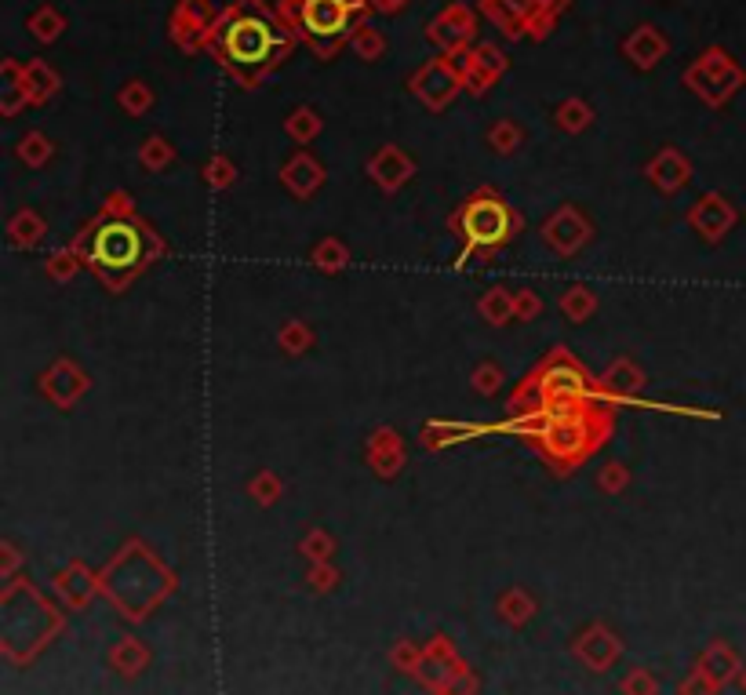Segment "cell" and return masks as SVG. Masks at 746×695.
I'll list each match as a JSON object with an SVG mask.
<instances>
[{
	"instance_id": "7dc6e473",
	"label": "cell",
	"mask_w": 746,
	"mask_h": 695,
	"mask_svg": "<svg viewBox=\"0 0 746 695\" xmlns=\"http://www.w3.org/2000/svg\"><path fill=\"white\" fill-rule=\"evenodd\" d=\"M368 4H372V0H368Z\"/></svg>"
},
{
	"instance_id": "d6a6232c",
	"label": "cell",
	"mask_w": 746,
	"mask_h": 695,
	"mask_svg": "<svg viewBox=\"0 0 746 695\" xmlns=\"http://www.w3.org/2000/svg\"><path fill=\"white\" fill-rule=\"evenodd\" d=\"M521 142H525V131H521L517 121H499L488 131V146H492L495 153H514Z\"/></svg>"
},
{
	"instance_id": "ab89813d",
	"label": "cell",
	"mask_w": 746,
	"mask_h": 695,
	"mask_svg": "<svg viewBox=\"0 0 746 695\" xmlns=\"http://www.w3.org/2000/svg\"><path fill=\"white\" fill-rule=\"evenodd\" d=\"M503 386V368L499 364H481L474 372V390L477 393H495Z\"/></svg>"
},
{
	"instance_id": "7a4b0ae2",
	"label": "cell",
	"mask_w": 746,
	"mask_h": 695,
	"mask_svg": "<svg viewBox=\"0 0 746 695\" xmlns=\"http://www.w3.org/2000/svg\"><path fill=\"white\" fill-rule=\"evenodd\" d=\"M70 248L110 292H124L164 255L161 233L135 212L128 193H110L102 212L73 237Z\"/></svg>"
},
{
	"instance_id": "30bf717a",
	"label": "cell",
	"mask_w": 746,
	"mask_h": 695,
	"mask_svg": "<svg viewBox=\"0 0 746 695\" xmlns=\"http://www.w3.org/2000/svg\"><path fill=\"white\" fill-rule=\"evenodd\" d=\"M459 88H463V77L444 62V55L441 59H430L426 66H419L412 77V91L430 106V110H444V106L459 95Z\"/></svg>"
},
{
	"instance_id": "277c9868",
	"label": "cell",
	"mask_w": 746,
	"mask_h": 695,
	"mask_svg": "<svg viewBox=\"0 0 746 695\" xmlns=\"http://www.w3.org/2000/svg\"><path fill=\"white\" fill-rule=\"evenodd\" d=\"M594 404H608L601 379L586 372L565 346H554L517 383L506 408H510V415H565L579 412V408H594Z\"/></svg>"
},
{
	"instance_id": "7bdbcfd3",
	"label": "cell",
	"mask_w": 746,
	"mask_h": 695,
	"mask_svg": "<svg viewBox=\"0 0 746 695\" xmlns=\"http://www.w3.org/2000/svg\"><path fill=\"white\" fill-rule=\"evenodd\" d=\"M539 306H543V303H539V295L528 292V288L521 295H514V317H525V321H532L535 313H539Z\"/></svg>"
},
{
	"instance_id": "8992f818",
	"label": "cell",
	"mask_w": 746,
	"mask_h": 695,
	"mask_svg": "<svg viewBox=\"0 0 746 695\" xmlns=\"http://www.w3.org/2000/svg\"><path fill=\"white\" fill-rule=\"evenodd\" d=\"M452 233L459 237V266L503 252L521 230V215L503 193L481 186L452 212Z\"/></svg>"
},
{
	"instance_id": "ee69618b",
	"label": "cell",
	"mask_w": 746,
	"mask_h": 695,
	"mask_svg": "<svg viewBox=\"0 0 746 695\" xmlns=\"http://www.w3.org/2000/svg\"><path fill=\"white\" fill-rule=\"evenodd\" d=\"M623 484H626V466L623 463H612L605 474H601V488H605V492H612V495L623 492Z\"/></svg>"
},
{
	"instance_id": "5bb4252c",
	"label": "cell",
	"mask_w": 746,
	"mask_h": 695,
	"mask_svg": "<svg viewBox=\"0 0 746 695\" xmlns=\"http://www.w3.org/2000/svg\"><path fill=\"white\" fill-rule=\"evenodd\" d=\"M732 222H736V212H732V204L721 193H706L703 201L688 212V226L696 233H703L706 241H721L732 230Z\"/></svg>"
},
{
	"instance_id": "7c38bea8",
	"label": "cell",
	"mask_w": 746,
	"mask_h": 695,
	"mask_svg": "<svg viewBox=\"0 0 746 695\" xmlns=\"http://www.w3.org/2000/svg\"><path fill=\"white\" fill-rule=\"evenodd\" d=\"M368 175H372V182L379 186V190L397 193L404 182L415 175V161L401 150V146H394V142H390V146H379V150L372 153V161H368Z\"/></svg>"
},
{
	"instance_id": "b9f144b4",
	"label": "cell",
	"mask_w": 746,
	"mask_h": 695,
	"mask_svg": "<svg viewBox=\"0 0 746 695\" xmlns=\"http://www.w3.org/2000/svg\"><path fill=\"white\" fill-rule=\"evenodd\" d=\"M554 26H557V15H554V11H539V15H535V19L528 22V37H532V41H546Z\"/></svg>"
},
{
	"instance_id": "d590c367",
	"label": "cell",
	"mask_w": 746,
	"mask_h": 695,
	"mask_svg": "<svg viewBox=\"0 0 746 695\" xmlns=\"http://www.w3.org/2000/svg\"><path fill=\"white\" fill-rule=\"evenodd\" d=\"M233 179H237V168H233L230 157L215 153L212 161L204 164V182H208L212 190H226V186H233Z\"/></svg>"
},
{
	"instance_id": "4316f807",
	"label": "cell",
	"mask_w": 746,
	"mask_h": 695,
	"mask_svg": "<svg viewBox=\"0 0 746 695\" xmlns=\"http://www.w3.org/2000/svg\"><path fill=\"white\" fill-rule=\"evenodd\" d=\"M554 121H557V128H565L568 135H575V131H586L594 124V110H590V102H583V99H565L554 110Z\"/></svg>"
},
{
	"instance_id": "ac0fdd59",
	"label": "cell",
	"mask_w": 746,
	"mask_h": 695,
	"mask_svg": "<svg viewBox=\"0 0 746 695\" xmlns=\"http://www.w3.org/2000/svg\"><path fill=\"white\" fill-rule=\"evenodd\" d=\"M281 182L284 190H292L295 197H313V193L324 186V164H317L310 153H295L292 161L281 168Z\"/></svg>"
},
{
	"instance_id": "60d3db41",
	"label": "cell",
	"mask_w": 746,
	"mask_h": 695,
	"mask_svg": "<svg viewBox=\"0 0 746 695\" xmlns=\"http://www.w3.org/2000/svg\"><path fill=\"white\" fill-rule=\"evenodd\" d=\"M277 492H281V481L273 474H263V477H255L252 481V495L259 499V503H273L277 499Z\"/></svg>"
},
{
	"instance_id": "8d00e7d4",
	"label": "cell",
	"mask_w": 746,
	"mask_h": 695,
	"mask_svg": "<svg viewBox=\"0 0 746 695\" xmlns=\"http://www.w3.org/2000/svg\"><path fill=\"white\" fill-rule=\"evenodd\" d=\"M346 259H350V255H346V248L339 241H324V244H317V248H313V262H317L321 270H328V273L343 270Z\"/></svg>"
},
{
	"instance_id": "9a60e30c",
	"label": "cell",
	"mask_w": 746,
	"mask_h": 695,
	"mask_svg": "<svg viewBox=\"0 0 746 695\" xmlns=\"http://www.w3.org/2000/svg\"><path fill=\"white\" fill-rule=\"evenodd\" d=\"M666 48H670V41L663 37V30L659 26H637L630 37L623 41V55L630 62H634L637 70H656L659 59L666 55Z\"/></svg>"
},
{
	"instance_id": "e575fe53",
	"label": "cell",
	"mask_w": 746,
	"mask_h": 695,
	"mask_svg": "<svg viewBox=\"0 0 746 695\" xmlns=\"http://www.w3.org/2000/svg\"><path fill=\"white\" fill-rule=\"evenodd\" d=\"M484 426H463V423H437V426H426V444L430 448H441V444H452V441H463L470 434H481Z\"/></svg>"
},
{
	"instance_id": "bcb514c9",
	"label": "cell",
	"mask_w": 746,
	"mask_h": 695,
	"mask_svg": "<svg viewBox=\"0 0 746 695\" xmlns=\"http://www.w3.org/2000/svg\"><path fill=\"white\" fill-rule=\"evenodd\" d=\"M408 0H372V8L375 11H401Z\"/></svg>"
},
{
	"instance_id": "f546056e",
	"label": "cell",
	"mask_w": 746,
	"mask_h": 695,
	"mask_svg": "<svg viewBox=\"0 0 746 695\" xmlns=\"http://www.w3.org/2000/svg\"><path fill=\"white\" fill-rule=\"evenodd\" d=\"M15 153H19V161L33 164V168H41V164H48V161H51V153H55V146L48 142V135H41V131H30V135H22V139H19Z\"/></svg>"
},
{
	"instance_id": "2e32d148",
	"label": "cell",
	"mask_w": 746,
	"mask_h": 695,
	"mask_svg": "<svg viewBox=\"0 0 746 695\" xmlns=\"http://www.w3.org/2000/svg\"><path fill=\"white\" fill-rule=\"evenodd\" d=\"M506 55L495 44H477L474 48V66H470V73H466L463 88L470 91V95H484L488 88H495V81L506 73Z\"/></svg>"
},
{
	"instance_id": "7402d4cb",
	"label": "cell",
	"mask_w": 746,
	"mask_h": 695,
	"mask_svg": "<svg viewBox=\"0 0 746 695\" xmlns=\"http://www.w3.org/2000/svg\"><path fill=\"white\" fill-rule=\"evenodd\" d=\"M26 91H30V102L33 106H41V102H48L55 91L62 88V77L55 70H51L48 62L44 59H33V62H26Z\"/></svg>"
},
{
	"instance_id": "ba28073f",
	"label": "cell",
	"mask_w": 746,
	"mask_h": 695,
	"mask_svg": "<svg viewBox=\"0 0 746 695\" xmlns=\"http://www.w3.org/2000/svg\"><path fill=\"white\" fill-rule=\"evenodd\" d=\"M219 15L222 11L212 0H179V8L172 11V41L182 51H201Z\"/></svg>"
},
{
	"instance_id": "d6986e66",
	"label": "cell",
	"mask_w": 746,
	"mask_h": 695,
	"mask_svg": "<svg viewBox=\"0 0 746 695\" xmlns=\"http://www.w3.org/2000/svg\"><path fill=\"white\" fill-rule=\"evenodd\" d=\"M601 386H605V397L612 404H626V401H634V393L645 386V372L637 368L634 361H615L608 364V372L601 375Z\"/></svg>"
},
{
	"instance_id": "5b68a950",
	"label": "cell",
	"mask_w": 746,
	"mask_h": 695,
	"mask_svg": "<svg viewBox=\"0 0 746 695\" xmlns=\"http://www.w3.org/2000/svg\"><path fill=\"white\" fill-rule=\"evenodd\" d=\"M372 11L368 0H277V15L288 22V30L324 62L353 44Z\"/></svg>"
},
{
	"instance_id": "d4e9b609",
	"label": "cell",
	"mask_w": 746,
	"mask_h": 695,
	"mask_svg": "<svg viewBox=\"0 0 746 695\" xmlns=\"http://www.w3.org/2000/svg\"><path fill=\"white\" fill-rule=\"evenodd\" d=\"M26 26H30V33L41 44H51V41H59L62 30H66V15H62L59 8H51V4H41V8L26 19Z\"/></svg>"
},
{
	"instance_id": "4dcf8cb0",
	"label": "cell",
	"mask_w": 746,
	"mask_h": 695,
	"mask_svg": "<svg viewBox=\"0 0 746 695\" xmlns=\"http://www.w3.org/2000/svg\"><path fill=\"white\" fill-rule=\"evenodd\" d=\"M139 161L146 164L150 172H164V168L175 161V146H168V139H164V135H150V139L142 142Z\"/></svg>"
},
{
	"instance_id": "836d02e7",
	"label": "cell",
	"mask_w": 746,
	"mask_h": 695,
	"mask_svg": "<svg viewBox=\"0 0 746 695\" xmlns=\"http://www.w3.org/2000/svg\"><path fill=\"white\" fill-rule=\"evenodd\" d=\"M350 48L357 51V59L375 62V59H383V55H386V37L379 30H372V26H361Z\"/></svg>"
},
{
	"instance_id": "f35d334b",
	"label": "cell",
	"mask_w": 746,
	"mask_h": 695,
	"mask_svg": "<svg viewBox=\"0 0 746 695\" xmlns=\"http://www.w3.org/2000/svg\"><path fill=\"white\" fill-rule=\"evenodd\" d=\"M81 266H84V262L77 259V252H73V248H66V252H55L48 259V273H51V277H59V281H70Z\"/></svg>"
},
{
	"instance_id": "603a6c76",
	"label": "cell",
	"mask_w": 746,
	"mask_h": 695,
	"mask_svg": "<svg viewBox=\"0 0 746 695\" xmlns=\"http://www.w3.org/2000/svg\"><path fill=\"white\" fill-rule=\"evenodd\" d=\"M401 441L394 437V430H379L372 437V463H375V474L383 477H394L401 470Z\"/></svg>"
},
{
	"instance_id": "c3c4849f",
	"label": "cell",
	"mask_w": 746,
	"mask_h": 695,
	"mask_svg": "<svg viewBox=\"0 0 746 695\" xmlns=\"http://www.w3.org/2000/svg\"><path fill=\"white\" fill-rule=\"evenodd\" d=\"M230 4H233V0H230Z\"/></svg>"
},
{
	"instance_id": "4fadbf2b",
	"label": "cell",
	"mask_w": 746,
	"mask_h": 695,
	"mask_svg": "<svg viewBox=\"0 0 746 695\" xmlns=\"http://www.w3.org/2000/svg\"><path fill=\"white\" fill-rule=\"evenodd\" d=\"M91 386L88 375L77 368L73 361H59V364H51L48 372L41 375V390L44 397H48L51 404H59V408H70L77 397H81L84 390Z\"/></svg>"
},
{
	"instance_id": "83f0119b",
	"label": "cell",
	"mask_w": 746,
	"mask_h": 695,
	"mask_svg": "<svg viewBox=\"0 0 746 695\" xmlns=\"http://www.w3.org/2000/svg\"><path fill=\"white\" fill-rule=\"evenodd\" d=\"M477 310H481V317L488 324H506L510 317H514V295L503 292V288H492V292H484Z\"/></svg>"
},
{
	"instance_id": "f1b7e54d",
	"label": "cell",
	"mask_w": 746,
	"mask_h": 695,
	"mask_svg": "<svg viewBox=\"0 0 746 695\" xmlns=\"http://www.w3.org/2000/svg\"><path fill=\"white\" fill-rule=\"evenodd\" d=\"M561 310H565L568 321H586L597 310V295L586 284H575V288L565 292V299H561Z\"/></svg>"
},
{
	"instance_id": "cb8c5ba5",
	"label": "cell",
	"mask_w": 746,
	"mask_h": 695,
	"mask_svg": "<svg viewBox=\"0 0 746 695\" xmlns=\"http://www.w3.org/2000/svg\"><path fill=\"white\" fill-rule=\"evenodd\" d=\"M481 15L484 19L495 22V30H503L506 37H521V33H528V22L521 19L514 11V4H506V0H481Z\"/></svg>"
},
{
	"instance_id": "52a82bcc",
	"label": "cell",
	"mask_w": 746,
	"mask_h": 695,
	"mask_svg": "<svg viewBox=\"0 0 746 695\" xmlns=\"http://www.w3.org/2000/svg\"><path fill=\"white\" fill-rule=\"evenodd\" d=\"M685 84L710 106H725L743 84V70L725 48H706L685 70Z\"/></svg>"
},
{
	"instance_id": "74e56055",
	"label": "cell",
	"mask_w": 746,
	"mask_h": 695,
	"mask_svg": "<svg viewBox=\"0 0 746 695\" xmlns=\"http://www.w3.org/2000/svg\"><path fill=\"white\" fill-rule=\"evenodd\" d=\"M281 346L288 353H306V346H310V328H306L303 321H288L281 328Z\"/></svg>"
},
{
	"instance_id": "9c48e42d",
	"label": "cell",
	"mask_w": 746,
	"mask_h": 695,
	"mask_svg": "<svg viewBox=\"0 0 746 695\" xmlns=\"http://www.w3.org/2000/svg\"><path fill=\"white\" fill-rule=\"evenodd\" d=\"M426 37H430V44H437L444 55L459 48H470L477 37V11L466 8V4H448V8L426 26Z\"/></svg>"
},
{
	"instance_id": "8fae6325",
	"label": "cell",
	"mask_w": 746,
	"mask_h": 695,
	"mask_svg": "<svg viewBox=\"0 0 746 695\" xmlns=\"http://www.w3.org/2000/svg\"><path fill=\"white\" fill-rule=\"evenodd\" d=\"M590 237H594V226H590V219H586L579 208H572V204L543 222V241L561 255H575L583 244H590Z\"/></svg>"
},
{
	"instance_id": "3957f363",
	"label": "cell",
	"mask_w": 746,
	"mask_h": 695,
	"mask_svg": "<svg viewBox=\"0 0 746 695\" xmlns=\"http://www.w3.org/2000/svg\"><path fill=\"white\" fill-rule=\"evenodd\" d=\"M499 434H514L557 474H572L575 466L590 463L608 444L615 430V415L608 404L579 408L565 415H510V423L495 426Z\"/></svg>"
},
{
	"instance_id": "f6af8a7d",
	"label": "cell",
	"mask_w": 746,
	"mask_h": 695,
	"mask_svg": "<svg viewBox=\"0 0 746 695\" xmlns=\"http://www.w3.org/2000/svg\"><path fill=\"white\" fill-rule=\"evenodd\" d=\"M535 4H539L543 11H554V15H561V11H565L572 0H535Z\"/></svg>"
},
{
	"instance_id": "1f68e13d",
	"label": "cell",
	"mask_w": 746,
	"mask_h": 695,
	"mask_svg": "<svg viewBox=\"0 0 746 695\" xmlns=\"http://www.w3.org/2000/svg\"><path fill=\"white\" fill-rule=\"evenodd\" d=\"M117 106H121L124 113H132V117H142V113L153 106V88L142 81H128L121 88V95H117Z\"/></svg>"
},
{
	"instance_id": "6da1fadb",
	"label": "cell",
	"mask_w": 746,
	"mask_h": 695,
	"mask_svg": "<svg viewBox=\"0 0 746 695\" xmlns=\"http://www.w3.org/2000/svg\"><path fill=\"white\" fill-rule=\"evenodd\" d=\"M295 44H299V37L288 30V22L266 0H233L208 30L204 51L241 88L252 91L277 66H284V59H292Z\"/></svg>"
},
{
	"instance_id": "e0dca14e",
	"label": "cell",
	"mask_w": 746,
	"mask_h": 695,
	"mask_svg": "<svg viewBox=\"0 0 746 695\" xmlns=\"http://www.w3.org/2000/svg\"><path fill=\"white\" fill-rule=\"evenodd\" d=\"M688 175H692V164H688L685 153L674 150V146H663V150L648 161V179L656 182L663 193H677L688 182Z\"/></svg>"
},
{
	"instance_id": "484cf974",
	"label": "cell",
	"mask_w": 746,
	"mask_h": 695,
	"mask_svg": "<svg viewBox=\"0 0 746 695\" xmlns=\"http://www.w3.org/2000/svg\"><path fill=\"white\" fill-rule=\"evenodd\" d=\"M324 121H321V113L310 110V106H299V110L288 113V121H284V131L292 135L299 146H306V142H313L317 135H321Z\"/></svg>"
},
{
	"instance_id": "ffe728a7",
	"label": "cell",
	"mask_w": 746,
	"mask_h": 695,
	"mask_svg": "<svg viewBox=\"0 0 746 695\" xmlns=\"http://www.w3.org/2000/svg\"><path fill=\"white\" fill-rule=\"evenodd\" d=\"M26 66L15 59H4V66H0V73H4V95H0V110L8 113V117H15V113L22 110V106H33L30 102V91H26Z\"/></svg>"
},
{
	"instance_id": "44dd1931",
	"label": "cell",
	"mask_w": 746,
	"mask_h": 695,
	"mask_svg": "<svg viewBox=\"0 0 746 695\" xmlns=\"http://www.w3.org/2000/svg\"><path fill=\"white\" fill-rule=\"evenodd\" d=\"M44 237V219L33 208H22V212L11 215L8 222V244L11 248H19V252H26V248H37Z\"/></svg>"
}]
</instances>
